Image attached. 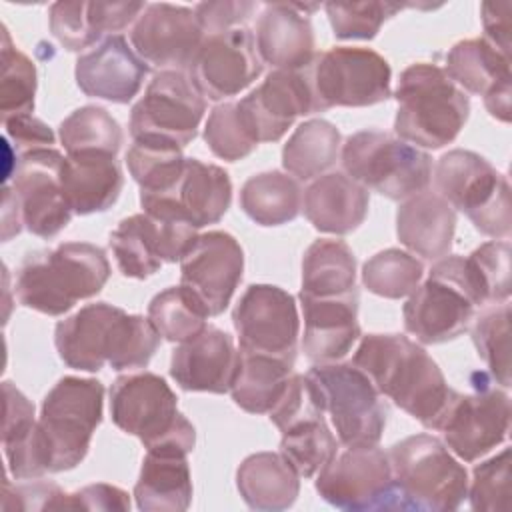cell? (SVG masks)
<instances>
[{
    "mask_svg": "<svg viewBox=\"0 0 512 512\" xmlns=\"http://www.w3.org/2000/svg\"><path fill=\"white\" fill-rule=\"evenodd\" d=\"M352 364L400 410L424 428L440 430L456 390L420 344L404 334H368L360 340Z\"/></svg>",
    "mask_w": 512,
    "mask_h": 512,
    "instance_id": "cell-1",
    "label": "cell"
},
{
    "mask_svg": "<svg viewBox=\"0 0 512 512\" xmlns=\"http://www.w3.org/2000/svg\"><path fill=\"white\" fill-rule=\"evenodd\" d=\"M160 338L150 318L128 314L108 302L82 306L54 330L60 360L84 372H98L106 364L118 372L144 368L156 354Z\"/></svg>",
    "mask_w": 512,
    "mask_h": 512,
    "instance_id": "cell-2",
    "label": "cell"
},
{
    "mask_svg": "<svg viewBox=\"0 0 512 512\" xmlns=\"http://www.w3.org/2000/svg\"><path fill=\"white\" fill-rule=\"evenodd\" d=\"M110 278L106 252L90 242H64L26 254L16 276V298L24 308L62 316L78 300L96 296Z\"/></svg>",
    "mask_w": 512,
    "mask_h": 512,
    "instance_id": "cell-3",
    "label": "cell"
},
{
    "mask_svg": "<svg viewBox=\"0 0 512 512\" xmlns=\"http://www.w3.org/2000/svg\"><path fill=\"white\" fill-rule=\"evenodd\" d=\"M398 102L394 132L400 140L422 148H444L462 132L470 116V100L444 72L428 62L408 66L394 92Z\"/></svg>",
    "mask_w": 512,
    "mask_h": 512,
    "instance_id": "cell-4",
    "label": "cell"
},
{
    "mask_svg": "<svg viewBox=\"0 0 512 512\" xmlns=\"http://www.w3.org/2000/svg\"><path fill=\"white\" fill-rule=\"evenodd\" d=\"M112 422L136 436L146 452L188 456L196 444L192 422L178 412V398L154 372L118 376L110 388Z\"/></svg>",
    "mask_w": 512,
    "mask_h": 512,
    "instance_id": "cell-5",
    "label": "cell"
},
{
    "mask_svg": "<svg viewBox=\"0 0 512 512\" xmlns=\"http://www.w3.org/2000/svg\"><path fill=\"white\" fill-rule=\"evenodd\" d=\"M482 304L484 292L468 258L444 256L408 296L402 310L404 328L422 344H442L458 338Z\"/></svg>",
    "mask_w": 512,
    "mask_h": 512,
    "instance_id": "cell-6",
    "label": "cell"
},
{
    "mask_svg": "<svg viewBox=\"0 0 512 512\" xmlns=\"http://www.w3.org/2000/svg\"><path fill=\"white\" fill-rule=\"evenodd\" d=\"M398 510L450 512L468 494V472L432 434H414L388 450Z\"/></svg>",
    "mask_w": 512,
    "mask_h": 512,
    "instance_id": "cell-7",
    "label": "cell"
},
{
    "mask_svg": "<svg viewBox=\"0 0 512 512\" xmlns=\"http://www.w3.org/2000/svg\"><path fill=\"white\" fill-rule=\"evenodd\" d=\"M306 378L322 412L330 414L336 438L346 448L378 446L388 408L370 378L352 362L314 364Z\"/></svg>",
    "mask_w": 512,
    "mask_h": 512,
    "instance_id": "cell-8",
    "label": "cell"
},
{
    "mask_svg": "<svg viewBox=\"0 0 512 512\" xmlns=\"http://www.w3.org/2000/svg\"><path fill=\"white\" fill-rule=\"evenodd\" d=\"M340 160L346 176L390 200H406L426 190L432 180V158L382 130L350 134Z\"/></svg>",
    "mask_w": 512,
    "mask_h": 512,
    "instance_id": "cell-9",
    "label": "cell"
},
{
    "mask_svg": "<svg viewBox=\"0 0 512 512\" xmlns=\"http://www.w3.org/2000/svg\"><path fill=\"white\" fill-rule=\"evenodd\" d=\"M438 194L468 216L490 238L510 236V184L484 156L454 148L440 156L434 172Z\"/></svg>",
    "mask_w": 512,
    "mask_h": 512,
    "instance_id": "cell-10",
    "label": "cell"
},
{
    "mask_svg": "<svg viewBox=\"0 0 512 512\" xmlns=\"http://www.w3.org/2000/svg\"><path fill=\"white\" fill-rule=\"evenodd\" d=\"M102 410L104 386L100 380L64 376L54 384L42 400L38 418L50 472L72 470L86 458L102 422Z\"/></svg>",
    "mask_w": 512,
    "mask_h": 512,
    "instance_id": "cell-11",
    "label": "cell"
},
{
    "mask_svg": "<svg viewBox=\"0 0 512 512\" xmlns=\"http://www.w3.org/2000/svg\"><path fill=\"white\" fill-rule=\"evenodd\" d=\"M312 94V112L334 106L362 108L390 98V64L378 52L336 46L314 56L304 70Z\"/></svg>",
    "mask_w": 512,
    "mask_h": 512,
    "instance_id": "cell-12",
    "label": "cell"
},
{
    "mask_svg": "<svg viewBox=\"0 0 512 512\" xmlns=\"http://www.w3.org/2000/svg\"><path fill=\"white\" fill-rule=\"evenodd\" d=\"M206 112V100L180 70H160L146 86L144 96L132 106V140H162L180 148L188 146Z\"/></svg>",
    "mask_w": 512,
    "mask_h": 512,
    "instance_id": "cell-13",
    "label": "cell"
},
{
    "mask_svg": "<svg viewBox=\"0 0 512 512\" xmlns=\"http://www.w3.org/2000/svg\"><path fill=\"white\" fill-rule=\"evenodd\" d=\"M316 492L340 510H398L390 458L378 446L336 452L318 472Z\"/></svg>",
    "mask_w": 512,
    "mask_h": 512,
    "instance_id": "cell-14",
    "label": "cell"
},
{
    "mask_svg": "<svg viewBox=\"0 0 512 512\" xmlns=\"http://www.w3.org/2000/svg\"><path fill=\"white\" fill-rule=\"evenodd\" d=\"M232 322L242 352L294 364L300 318L290 292L272 284H250L232 312Z\"/></svg>",
    "mask_w": 512,
    "mask_h": 512,
    "instance_id": "cell-15",
    "label": "cell"
},
{
    "mask_svg": "<svg viewBox=\"0 0 512 512\" xmlns=\"http://www.w3.org/2000/svg\"><path fill=\"white\" fill-rule=\"evenodd\" d=\"M232 182L224 168L186 158L180 178L166 190L140 192L142 210L158 220H180L204 228L216 224L230 208Z\"/></svg>",
    "mask_w": 512,
    "mask_h": 512,
    "instance_id": "cell-16",
    "label": "cell"
},
{
    "mask_svg": "<svg viewBox=\"0 0 512 512\" xmlns=\"http://www.w3.org/2000/svg\"><path fill=\"white\" fill-rule=\"evenodd\" d=\"M64 156L54 148H36L18 154L12 172V190L22 224L40 238H54L72 220L74 212L62 188Z\"/></svg>",
    "mask_w": 512,
    "mask_h": 512,
    "instance_id": "cell-17",
    "label": "cell"
},
{
    "mask_svg": "<svg viewBox=\"0 0 512 512\" xmlns=\"http://www.w3.org/2000/svg\"><path fill=\"white\" fill-rule=\"evenodd\" d=\"M196 238L198 230L186 222L158 220L142 212L120 220L110 234V248L122 276L144 280L162 262H180Z\"/></svg>",
    "mask_w": 512,
    "mask_h": 512,
    "instance_id": "cell-18",
    "label": "cell"
},
{
    "mask_svg": "<svg viewBox=\"0 0 512 512\" xmlns=\"http://www.w3.org/2000/svg\"><path fill=\"white\" fill-rule=\"evenodd\" d=\"M262 74V60L254 34L246 26L206 34L188 76L208 100H224L240 94Z\"/></svg>",
    "mask_w": 512,
    "mask_h": 512,
    "instance_id": "cell-19",
    "label": "cell"
},
{
    "mask_svg": "<svg viewBox=\"0 0 512 512\" xmlns=\"http://www.w3.org/2000/svg\"><path fill=\"white\" fill-rule=\"evenodd\" d=\"M204 30L194 8L168 2L146 4L130 30L134 52L160 70H184L194 60Z\"/></svg>",
    "mask_w": 512,
    "mask_h": 512,
    "instance_id": "cell-20",
    "label": "cell"
},
{
    "mask_svg": "<svg viewBox=\"0 0 512 512\" xmlns=\"http://www.w3.org/2000/svg\"><path fill=\"white\" fill-rule=\"evenodd\" d=\"M510 428V398L504 390L456 392L442 424L446 446L464 462H474L500 446Z\"/></svg>",
    "mask_w": 512,
    "mask_h": 512,
    "instance_id": "cell-21",
    "label": "cell"
},
{
    "mask_svg": "<svg viewBox=\"0 0 512 512\" xmlns=\"http://www.w3.org/2000/svg\"><path fill=\"white\" fill-rule=\"evenodd\" d=\"M244 272V252L238 240L222 230L198 234L180 260V284L190 288L210 316H220Z\"/></svg>",
    "mask_w": 512,
    "mask_h": 512,
    "instance_id": "cell-22",
    "label": "cell"
},
{
    "mask_svg": "<svg viewBox=\"0 0 512 512\" xmlns=\"http://www.w3.org/2000/svg\"><path fill=\"white\" fill-rule=\"evenodd\" d=\"M150 66L134 52L122 34H112L76 60L78 88L90 96L114 104H128L138 96Z\"/></svg>",
    "mask_w": 512,
    "mask_h": 512,
    "instance_id": "cell-23",
    "label": "cell"
},
{
    "mask_svg": "<svg viewBox=\"0 0 512 512\" xmlns=\"http://www.w3.org/2000/svg\"><path fill=\"white\" fill-rule=\"evenodd\" d=\"M256 142H276L298 116L312 114V94L302 70H272L238 102Z\"/></svg>",
    "mask_w": 512,
    "mask_h": 512,
    "instance_id": "cell-24",
    "label": "cell"
},
{
    "mask_svg": "<svg viewBox=\"0 0 512 512\" xmlns=\"http://www.w3.org/2000/svg\"><path fill=\"white\" fill-rule=\"evenodd\" d=\"M240 362V348L228 332L206 326L196 338L174 348L170 376L186 392H230Z\"/></svg>",
    "mask_w": 512,
    "mask_h": 512,
    "instance_id": "cell-25",
    "label": "cell"
},
{
    "mask_svg": "<svg viewBox=\"0 0 512 512\" xmlns=\"http://www.w3.org/2000/svg\"><path fill=\"white\" fill-rule=\"evenodd\" d=\"M300 304L304 314L302 350L310 362H338L362 336L358 324V292L330 298L300 294Z\"/></svg>",
    "mask_w": 512,
    "mask_h": 512,
    "instance_id": "cell-26",
    "label": "cell"
},
{
    "mask_svg": "<svg viewBox=\"0 0 512 512\" xmlns=\"http://www.w3.org/2000/svg\"><path fill=\"white\" fill-rule=\"evenodd\" d=\"M316 4H266L256 20V50L276 70H304L316 56L314 30L306 10Z\"/></svg>",
    "mask_w": 512,
    "mask_h": 512,
    "instance_id": "cell-27",
    "label": "cell"
},
{
    "mask_svg": "<svg viewBox=\"0 0 512 512\" xmlns=\"http://www.w3.org/2000/svg\"><path fill=\"white\" fill-rule=\"evenodd\" d=\"M144 8L146 2H54L48 22L50 32L68 52H80L136 22Z\"/></svg>",
    "mask_w": 512,
    "mask_h": 512,
    "instance_id": "cell-28",
    "label": "cell"
},
{
    "mask_svg": "<svg viewBox=\"0 0 512 512\" xmlns=\"http://www.w3.org/2000/svg\"><path fill=\"white\" fill-rule=\"evenodd\" d=\"M456 232V212L438 194L422 190L398 206L396 234L398 240L424 260L448 256Z\"/></svg>",
    "mask_w": 512,
    "mask_h": 512,
    "instance_id": "cell-29",
    "label": "cell"
},
{
    "mask_svg": "<svg viewBox=\"0 0 512 512\" xmlns=\"http://www.w3.org/2000/svg\"><path fill=\"white\" fill-rule=\"evenodd\" d=\"M368 190L344 172H328L316 178L302 196L308 222L326 234L344 236L354 232L366 218Z\"/></svg>",
    "mask_w": 512,
    "mask_h": 512,
    "instance_id": "cell-30",
    "label": "cell"
},
{
    "mask_svg": "<svg viewBox=\"0 0 512 512\" xmlns=\"http://www.w3.org/2000/svg\"><path fill=\"white\" fill-rule=\"evenodd\" d=\"M4 424L2 446L8 472L16 480H34L50 472L48 448L38 420H34V404L12 384H2Z\"/></svg>",
    "mask_w": 512,
    "mask_h": 512,
    "instance_id": "cell-31",
    "label": "cell"
},
{
    "mask_svg": "<svg viewBox=\"0 0 512 512\" xmlns=\"http://www.w3.org/2000/svg\"><path fill=\"white\" fill-rule=\"evenodd\" d=\"M124 186L116 156L66 154L62 164V188L74 214L106 212L118 200Z\"/></svg>",
    "mask_w": 512,
    "mask_h": 512,
    "instance_id": "cell-32",
    "label": "cell"
},
{
    "mask_svg": "<svg viewBox=\"0 0 512 512\" xmlns=\"http://www.w3.org/2000/svg\"><path fill=\"white\" fill-rule=\"evenodd\" d=\"M236 486L252 510L278 512L296 502L300 476L282 452H256L238 466Z\"/></svg>",
    "mask_w": 512,
    "mask_h": 512,
    "instance_id": "cell-33",
    "label": "cell"
},
{
    "mask_svg": "<svg viewBox=\"0 0 512 512\" xmlns=\"http://www.w3.org/2000/svg\"><path fill=\"white\" fill-rule=\"evenodd\" d=\"M134 498L144 512L186 510L192 502V476L186 456L146 452Z\"/></svg>",
    "mask_w": 512,
    "mask_h": 512,
    "instance_id": "cell-34",
    "label": "cell"
},
{
    "mask_svg": "<svg viewBox=\"0 0 512 512\" xmlns=\"http://www.w3.org/2000/svg\"><path fill=\"white\" fill-rule=\"evenodd\" d=\"M448 78L462 90L488 96L502 88H512L510 58L494 48L486 38L456 42L446 54Z\"/></svg>",
    "mask_w": 512,
    "mask_h": 512,
    "instance_id": "cell-35",
    "label": "cell"
},
{
    "mask_svg": "<svg viewBox=\"0 0 512 512\" xmlns=\"http://www.w3.org/2000/svg\"><path fill=\"white\" fill-rule=\"evenodd\" d=\"M292 374V362L240 350L238 370L230 386L232 400L250 414H268L282 398Z\"/></svg>",
    "mask_w": 512,
    "mask_h": 512,
    "instance_id": "cell-36",
    "label": "cell"
},
{
    "mask_svg": "<svg viewBox=\"0 0 512 512\" xmlns=\"http://www.w3.org/2000/svg\"><path fill=\"white\" fill-rule=\"evenodd\" d=\"M358 292L356 258L344 240H314L302 258L300 294L330 298Z\"/></svg>",
    "mask_w": 512,
    "mask_h": 512,
    "instance_id": "cell-37",
    "label": "cell"
},
{
    "mask_svg": "<svg viewBox=\"0 0 512 512\" xmlns=\"http://www.w3.org/2000/svg\"><path fill=\"white\" fill-rule=\"evenodd\" d=\"M240 208L260 226H282L300 214L302 188L296 178L284 172H260L244 182Z\"/></svg>",
    "mask_w": 512,
    "mask_h": 512,
    "instance_id": "cell-38",
    "label": "cell"
},
{
    "mask_svg": "<svg viewBox=\"0 0 512 512\" xmlns=\"http://www.w3.org/2000/svg\"><path fill=\"white\" fill-rule=\"evenodd\" d=\"M340 154L338 128L322 118L302 122L282 148V166L298 180L322 176Z\"/></svg>",
    "mask_w": 512,
    "mask_h": 512,
    "instance_id": "cell-39",
    "label": "cell"
},
{
    "mask_svg": "<svg viewBox=\"0 0 512 512\" xmlns=\"http://www.w3.org/2000/svg\"><path fill=\"white\" fill-rule=\"evenodd\" d=\"M280 452L300 478L318 474L338 452V438L324 420V412L304 416L280 430Z\"/></svg>",
    "mask_w": 512,
    "mask_h": 512,
    "instance_id": "cell-40",
    "label": "cell"
},
{
    "mask_svg": "<svg viewBox=\"0 0 512 512\" xmlns=\"http://www.w3.org/2000/svg\"><path fill=\"white\" fill-rule=\"evenodd\" d=\"M148 318L160 336L168 342H188L208 326L204 302L184 284L158 292L148 304Z\"/></svg>",
    "mask_w": 512,
    "mask_h": 512,
    "instance_id": "cell-41",
    "label": "cell"
},
{
    "mask_svg": "<svg viewBox=\"0 0 512 512\" xmlns=\"http://www.w3.org/2000/svg\"><path fill=\"white\" fill-rule=\"evenodd\" d=\"M66 154H106L120 152L124 134L116 118L102 106H82L66 116L58 128Z\"/></svg>",
    "mask_w": 512,
    "mask_h": 512,
    "instance_id": "cell-42",
    "label": "cell"
},
{
    "mask_svg": "<svg viewBox=\"0 0 512 512\" xmlns=\"http://www.w3.org/2000/svg\"><path fill=\"white\" fill-rule=\"evenodd\" d=\"M128 172L140 192L170 188L182 174L186 158L182 148L162 140H134L126 152Z\"/></svg>",
    "mask_w": 512,
    "mask_h": 512,
    "instance_id": "cell-43",
    "label": "cell"
},
{
    "mask_svg": "<svg viewBox=\"0 0 512 512\" xmlns=\"http://www.w3.org/2000/svg\"><path fill=\"white\" fill-rule=\"evenodd\" d=\"M422 276V262L400 248L382 250L366 260L362 266L364 288H368V292L376 296L390 300L410 296L418 288Z\"/></svg>",
    "mask_w": 512,
    "mask_h": 512,
    "instance_id": "cell-44",
    "label": "cell"
},
{
    "mask_svg": "<svg viewBox=\"0 0 512 512\" xmlns=\"http://www.w3.org/2000/svg\"><path fill=\"white\" fill-rule=\"evenodd\" d=\"M36 66L34 62L12 44V38L2 28V78H0V110L2 120L32 114L36 96Z\"/></svg>",
    "mask_w": 512,
    "mask_h": 512,
    "instance_id": "cell-45",
    "label": "cell"
},
{
    "mask_svg": "<svg viewBox=\"0 0 512 512\" xmlns=\"http://www.w3.org/2000/svg\"><path fill=\"white\" fill-rule=\"evenodd\" d=\"M472 342L502 388L510 386V304L498 302L472 324Z\"/></svg>",
    "mask_w": 512,
    "mask_h": 512,
    "instance_id": "cell-46",
    "label": "cell"
},
{
    "mask_svg": "<svg viewBox=\"0 0 512 512\" xmlns=\"http://www.w3.org/2000/svg\"><path fill=\"white\" fill-rule=\"evenodd\" d=\"M204 140L210 152L226 162L242 160L258 146L238 102H222L210 110Z\"/></svg>",
    "mask_w": 512,
    "mask_h": 512,
    "instance_id": "cell-47",
    "label": "cell"
},
{
    "mask_svg": "<svg viewBox=\"0 0 512 512\" xmlns=\"http://www.w3.org/2000/svg\"><path fill=\"white\" fill-rule=\"evenodd\" d=\"M404 6L398 2H328V14L334 36L340 40H372L382 24L400 12Z\"/></svg>",
    "mask_w": 512,
    "mask_h": 512,
    "instance_id": "cell-48",
    "label": "cell"
},
{
    "mask_svg": "<svg viewBox=\"0 0 512 512\" xmlns=\"http://www.w3.org/2000/svg\"><path fill=\"white\" fill-rule=\"evenodd\" d=\"M510 448L474 466L472 484L468 488L470 506L486 512H508L510 510Z\"/></svg>",
    "mask_w": 512,
    "mask_h": 512,
    "instance_id": "cell-49",
    "label": "cell"
},
{
    "mask_svg": "<svg viewBox=\"0 0 512 512\" xmlns=\"http://www.w3.org/2000/svg\"><path fill=\"white\" fill-rule=\"evenodd\" d=\"M468 260L482 286L486 304L506 302L510 296V242H486L468 254Z\"/></svg>",
    "mask_w": 512,
    "mask_h": 512,
    "instance_id": "cell-50",
    "label": "cell"
},
{
    "mask_svg": "<svg viewBox=\"0 0 512 512\" xmlns=\"http://www.w3.org/2000/svg\"><path fill=\"white\" fill-rule=\"evenodd\" d=\"M12 498L14 504L8 508L16 510H62V502L66 492L48 480H32L24 484L12 486L8 480L4 482V500Z\"/></svg>",
    "mask_w": 512,
    "mask_h": 512,
    "instance_id": "cell-51",
    "label": "cell"
},
{
    "mask_svg": "<svg viewBox=\"0 0 512 512\" xmlns=\"http://www.w3.org/2000/svg\"><path fill=\"white\" fill-rule=\"evenodd\" d=\"M256 10L254 2L246 0H220V2H200L194 6L198 22L204 34H216L242 26Z\"/></svg>",
    "mask_w": 512,
    "mask_h": 512,
    "instance_id": "cell-52",
    "label": "cell"
},
{
    "mask_svg": "<svg viewBox=\"0 0 512 512\" xmlns=\"http://www.w3.org/2000/svg\"><path fill=\"white\" fill-rule=\"evenodd\" d=\"M62 508L66 510H130L128 492L112 484H90L72 494H66Z\"/></svg>",
    "mask_w": 512,
    "mask_h": 512,
    "instance_id": "cell-53",
    "label": "cell"
},
{
    "mask_svg": "<svg viewBox=\"0 0 512 512\" xmlns=\"http://www.w3.org/2000/svg\"><path fill=\"white\" fill-rule=\"evenodd\" d=\"M6 136L14 142V148L18 154H24L28 150L36 148H52L56 136L50 130L48 124L34 118L32 114H20L2 120Z\"/></svg>",
    "mask_w": 512,
    "mask_h": 512,
    "instance_id": "cell-54",
    "label": "cell"
},
{
    "mask_svg": "<svg viewBox=\"0 0 512 512\" xmlns=\"http://www.w3.org/2000/svg\"><path fill=\"white\" fill-rule=\"evenodd\" d=\"M512 4L510 2H484L482 4V26L486 40L510 58V30H512Z\"/></svg>",
    "mask_w": 512,
    "mask_h": 512,
    "instance_id": "cell-55",
    "label": "cell"
}]
</instances>
